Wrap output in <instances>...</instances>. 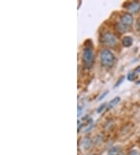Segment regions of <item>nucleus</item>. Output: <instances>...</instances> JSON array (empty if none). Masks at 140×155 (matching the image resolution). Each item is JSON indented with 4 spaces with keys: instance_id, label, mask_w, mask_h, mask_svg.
Returning a JSON list of instances; mask_svg holds the SVG:
<instances>
[{
    "instance_id": "4468645a",
    "label": "nucleus",
    "mask_w": 140,
    "mask_h": 155,
    "mask_svg": "<svg viewBox=\"0 0 140 155\" xmlns=\"http://www.w3.org/2000/svg\"><path fill=\"white\" fill-rule=\"evenodd\" d=\"M129 155H140V153L137 150H132V151H130Z\"/></svg>"
},
{
    "instance_id": "6e6552de",
    "label": "nucleus",
    "mask_w": 140,
    "mask_h": 155,
    "mask_svg": "<svg viewBox=\"0 0 140 155\" xmlns=\"http://www.w3.org/2000/svg\"><path fill=\"white\" fill-rule=\"evenodd\" d=\"M92 145V141L89 137H86L84 138L82 141V147L84 150H88L90 149V147Z\"/></svg>"
},
{
    "instance_id": "ddd939ff",
    "label": "nucleus",
    "mask_w": 140,
    "mask_h": 155,
    "mask_svg": "<svg viewBox=\"0 0 140 155\" xmlns=\"http://www.w3.org/2000/svg\"><path fill=\"white\" fill-rule=\"evenodd\" d=\"M109 93V91H108V90H107V91H105L104 93H103V94H102V96H101V97H99V99H98V100H99V101H100V100H103V99H104L105 97H106L107 94V93Z\"/></svg>"
},
{
    "instance_id": "39448f33",
    "label": "nucleus",
    "mask_w": 140,
    "mask_h": 155,
    "mask_svg": "<svg viewBox=\"0 0 140 155\" xmlns=\"http://www.w3.org/2000/svg\"><path fill=\"white\" fill-rule=\"evenodd\" d=\"M128 10L132 13H138L140 10V2H133L129 4Z\"/></svg>"
},
{
    "instance_id": "2eb2a0df",
    "label": "nucleus",
    "mask_w": 140,
    "mask_h": 155,
    "mask_svg": "<svg viewBox=\"0 0 140 155\" xmlns=\"http://www.w3.org/2000/svg\"><path fill=\"white\" fill-rule=\"evenodd\" d=\"M82 111V107H81L79 105L78 106V117H79L81 114V112Z\"/></svg>"
},
{
    "instance_id": "1a4fd4ad",
    "label": "nucleus",
    "mask_w": 140,
    "mask_h": 155,
    "mask_svg": "<svg viewBox=\"0 0 140 155\" xmlns=\"http://www.w3.org/2000/svg\"><path fill=\"white\" fill-rule=\"evenodd\" d=\"M120 101H121V98H120V97H115V98H114L113 100H111L110 102H109L107 107H108V109H112V108H114V107H115L116 105L120 102Z\"/></svg>"
},
{
    "instance_id": "f3484780",
    "label": "nucleus",
    "mask_w": 140,
    "mask_h": 155,
    "mask_svg": "<svg viewBox=\"0 0 140 155\" xmlns=\"http://www.w3.org/2000/svg\"><path fill=\"white\" fill-rule=\"evenodd\" d=\"M120 155H124V154H120Z\"/></svg>"
},
{
    "instance_id": "9d476101",
    "label": "nucleus",
    "mask_w": 140,
    "mask_h": 155,
    "mask_svg": "<svg viewBox=\"0 0 140 155\" xmlns=\"http://www.w3.org/2000/svg\"><path fill=\"white\" fill-rule=\"evenodd\" d=\"M119 151V147H112L111 149H110L107 155H120Z\"/></svg>"
},
{
    "instance_id": "f03ea898",
    "label": "nucleus",
    "mask_w": 140,
    "mask_h": 155,
    "mask_svg": "<svg viewBox=\"0 0 140 155\" xmlns=\"http://www.w3.org/2000/svg\"><path fill=\"white\" fill-rule=\"evenodd\" d=\"M94 56H93V49L90 47H86L83 49V55H82V61L85 68H90L93 64Z\"/></svg>"
},
{
    "instance_id": "f8f14e48",
    "label": "nucleus",
    "mask_w": 140,
    "mask_h": 155,
    "mask_svg": "<svg viewBox=\"0 0 140 155\" xmlns=\"http://www.w3.org/2000/svg\"><path fill=\"white\" fill-rule=\"evenodd\" d=\"M124 79H125V77H124V76H123V77H121V78H120V79L118 80V82H117V83L115 84V85H114V87H118V85H119L120 84H121V82H122V81H124Z\"/></svg>"
},
{
    "instance_id": "20e7f679",
    "label": "nucleus",
    "mask_w": 140,
    "mask_h": 155,
    "mask_svg": "<svg viewBox=\"0 0 140 155\" xmlns=\"http://www.w3.org/2000/svg\"><path fill=\"white\" fill-rule=\"evenodd\" d=\"M121 22L126 27H130L133 23V17L131 13H124L121 17Z\"/></svg>"
},
{
    "instance_id": "9b49d317",
    "label": "nucleus",
    "mask_w": 140,
    "mask_h": 155,
    "mask_svg": "<svg viewBox=\"0 0 140 155\" xmlns=\"http://www.w3.org/2000/svg\"><path fill=\"white\" fill-rule=\"evenodd\" d=\"M105 107H106V104H103V105H101V106L98 109H97V113L99 114V113H101V112H102L103 110H104V109L105 108Z\"/></svg>"
},
{
    "instance_id": "0eeeda50",
    "label": "nucleus",
    "mask_w": 140,
    "mask_h": 155,
    "mask_svg": "<svg viewBox=\"0 0 140 155\" xmlns=\"http://www.w3.org/2000/svg\"><path fill=\"white\" fill-rule=\"evenodd\" d=\"M121 43L125 47H130L131 45L133 44V38L130 36H125L122 38Z\"/></svg>"
},
{
    "instance_id": "f257e3e1",
    "label": "nucleus",
    "mask_w": 140,
    "mask_h": 155,
    "mask_svg": "<svg viewBox=\"0 0 140 155\" xmlns=\"http://www.w3.org/2000/svg\"><path fill=\"white\" fill-rule=\"evenodd\" d=\"M115 60L114 55L109 49H104L101 53V64L105 68H110L113 66Z\"/></svg>"
},
{
    "instance_id": "423d86ee",
    "label": "nucleus",
    "mask_w": 140,
    "mask_h": 155,
    "mask_svg": "<svg viewBox=\"0 0 140 155\" xmlns=\"http://www.w3.org/2000/svg\"><path fill=\"white\" fill-rule=\"evenodd\" d=\"M140 74V66L137 67L133 71L130 72L129 74H128L127 78L129 81H135V78H136L137 76Z\"/></svg>"
},
{
    "instance_id": "7ed1b4c3",
    "label": "nucleus",
    "mask_w": 140,
    "mask_h": 155,
    "mask_svg": "<svg viewBox=\"0 0 140 155\" xmlns=\"http://www.w3.org/2000/svg\"><path fill=\"white\" fill-rule=\"evenodd\" d=\"M102 42L105 45H107L110 47H114L118 43V39L114 34L110 32H106L103 35Z\"/></svg>"
},
{
    "instance_id": "dca6fc26",
    "label": "nucleus",
    "mask_w": 140,
    "mask_h": 155,
    "mask_svg": "<svg viewBox=\"0 0 140 155\" xmlns=\"http://www.w3.org/2000/svg\"><path fill=\"white\" fill-rule=\"evenodd\" d=\"M90 155H97V154H90Z\"/></svg>"
}]
</instances>
